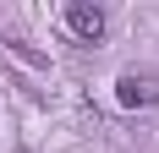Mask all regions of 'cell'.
Listing matches in <instances>:
<instances>
[{"label":"cell","instance_id":"cell-1","mask_svg":"<svg viewBox=\"0 0 159 153\" xmlns=\"http://www.w3.org/2000/svg\"><path fill=\"white\" fill-rule=\"evenodd\" d=\"M104 6H88V0H77V6H66V28H71V38L77 44H99L104 38Z\"/></svg>","mask_w":159,"mask_h":153},{"label":"cell","instance_id":"cell-2","mask_svg":"<svg viewBox=\"0 0 159 153\" xmlns=\"http://www.w3.org/2000/svg\"><path fill=\"white\" fill-rule=\"evenodd\" d=\"M115 98H121L126 109L154 104V82H148V76H121V82H115Z\"/></svg>","mask_w":159,"mask_h":153}]
</instances>
